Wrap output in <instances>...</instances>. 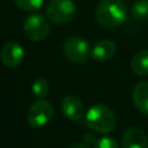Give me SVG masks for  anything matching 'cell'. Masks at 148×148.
Masks as SVG:
<instances>
[{"label": "cell", "mask_w": 148, "mask_h": 148, "mask_svg": "<svg viewBox=\"0 0 148 148\" xmlns=\"http://www.w3.org/2000/svg\"><path fill=\"white\" fill-rule=\"evenodd\" d=\"M96 20L105 28H117L127 18V8L123 0H101L96 7Z\"/></svg>", "instance_id": "6da1fadb"}, {"label": "cell", "mask_w": 148, "mask_h": 148, "mask_svg": "<svg viewBox=\"0 0 148 148\" xmlns=\"http://www.w3.org/2000/svg\"><path fill=\"white\" fill-rule=\"evenodd\" d=\"M86 124L90 130L101 134H106L112 132L116 127V114L109 106L96 104L87 111Z\"/></svg>", "instance_id": "7a4b0ae2"}, {"label": "cell", "mask_w": 148, "mask_h": 148, "mask_svg": "<svg viewBox=\"0 0 148 148\" xmlns=\"http://www.w3.org/2000/svg\"><path fill=\"white\" fill-rule=\"evenodd\" d=\"M76 13L73 0H51L46 7L47 18L56 24L68 23Z\"/></svg>", "instance_id": "3957f363"}, {"label": "cell", "mask_w": 148, "mask_h": 148, "mask_svg": "<svg viewBox=\"0 0 148 148\" xmlns=\"http://www.w3.org/2000/svg\"><path fill=\"white\" fill-rule=\"evenodd\" d=\"M62 52L68 61L74 64H84L88 60L90 52L89 43L82 37H69L62 45Z\"/></svg>", "instance_id": "277c9868"}, {"label": "cell", "mask_w": 148, "mask_h": 148, "mask_svg": "<svg viewBox=\"0 0 148 148\" xmlns=\"http://www.w3.org/2000/svg\"><path fill=\"white\" fill-rule=\"evenodd\" d=\"M23 31L24 35L34 42H39L43 40L50 31V24L47 18L39 14V13H34L29 15L23 23Z\"/></svg>", "instance_id": "5b68a950"}, {"label": "cell", "mask_w": 148, "mask_h": 148, "mask_svg": "<svg viewBox=\"0 0 148 148\" xmlns=\"http://www.w3.org/2000/svg\"><path fill=\"white\" fill-rule=\"evenodd\" d=\"M53 118V106L50 102L45 99H38L35 102L27 112V120L31 127L38 128L47 123H50Z\"/></svg>", "instance_id": "8992f818"}, {"label": "cell", "mask_w": 148, "mask_h": 148, "mask_svg": "<svg viewBox=\"0 0 148 148\" xmlns=\"http://www.w3.org/2000/svg\"><path fill=\"white\" fill-rule=\"evenodd\" d=\"M1 62L8 68H15L21 65L24 58V50L23 47L16 42H8L6 43L0 53Z\"/></svg>", "instance_id": "52a82bcc"}, {"label": "cell", "mask_w": 148, "mask_h": 148, "mask_svg": "<svg viewBox=\"0 0 148 148\" xmlns=\"http://www.w3.org/2000/svg\"><path fill=\"white\" fill-rule=\"evenodd\" d=\"M123 148H148V138L139 127L127 128L121 136Z\"/></svg>", "instance_id": "ba28073f"}, {"label": "cell", "mask_w": 148, "mask_h": 148, "mask_svg": "<svg viewBox=\"0 0 148 148\" xmlns=\"http://www.w3.org/2000/svg\"><path fill=\"white\" fill-rule=\"evenodd\" d=\"M60 106H61L62 113L73 121L80 120L84 114V106L81 99L76 96H73V95L65 96L61 101Z\"/></svg>", "instance_id": "9c48e42d"}, {"label": "cell", "mask_w": 148, "mask_h": 148, "mask_svg": "<svg viewBox=\"0 0 148 148\" xmlns=\"http://www.w3.org/2000/svg\"><path fill=\"white\" fill-rule=\"evenodd\" d=\"M116 53V45L110 39H102L97 42L91 50V58L96 61H106Z\"/></svg>", "instance_id": "30bf717a"}, {"label": "cell", "mask_w": 148, "mask_h": 148, "mask_svg": "<svg viewBox=\"0 0 148 148\" xmlns=\"http://www.w3.org/2000/svg\"><path fill=\"white\" fill-rule=\"evenodd\" d=\"M132 99L140 112L148 114V81L139 82L134 87Z\"/></svg>", "instance_id": "8fae6325"}, {"label": "cell", "mask_w": 148, "mask_h": 148, "mask_svg": "<svg viewBox=\"0 0 148 148\" xmlns=\"http://www.w3.org/2000/svg\"><path fill=\"white\" fill-rule=\"evenodd\" d=\"M131 68L139 76L148 75V50H141L131 60Z\"/></svg>", "instance_id": "7c38bea8"}, {"label": "cell", "mask_w": 148, "mask_h": 148, "mask_svg": "<svg viewBox=\"0 0 148 148\" xmlns=\"http://www.w3.org/2000/svg\"><path fill=\"white\" fill-rule=\"evenodd\" d=\"M131 14L136 21H148V0H138L131 8Z\"/></svg>", "instance_id": "4fadbf2b"}, {"label": "cell", "mask_w": 148, "mask_h": 148, "mask_svg": "<svg viewBox=\"0 0 148 148\" xmlns=\"http://www.w3.org/2000/svg\"><path fill=\"white\" fill-rule=\"evenodd\" d=\"M31 90L38 99H45L50 92V84L47 80H45L44 77H39L32 82Z\"/></svg>", "instance_id": "5bb4252c"}, {"label": "cell", "mask_w": 148, "mask_h": 148, "mask_svg": "<svg viewBox=\"0 0 148 148\" xmlns=\"http://www.w3.org/2000/svg\"><path fill=\"white\" fill-rule=\"evenodd\" d=\"M14 2L24 12H36L43 6L44 0H14Z\"/></svg>", "instance_id": "9a60e30c"}, {"label": "cell", "mask_w": 148, "mask_h": 148, "mask_svg": "<svg viewBox=\"0 0 148 148\" xmlns=\"http://www.w3.org/2000/svg\"><path fill=\"white\" fill-rule=\"evenodd\" d=\"M94 148H119L118 143L109 136H102L94 142Z\"/></svg>", "instance_id": "2e32d148"}, {"label": "cell", "mask_w": 148, "mask_h": 148, "mask_svg": "<svg viewBox=\"0 0 148 148\" xmlns=\"http://www.w3.org/2000/svg\"><path fill=\"white\" fill-rule=\"evenodd\" d=\"M69 148H90V147H89L88 145L83 143V142H76V143L72 145Z\"/></svg>", "instance_id": "e0dca14e"}]
</instances>
